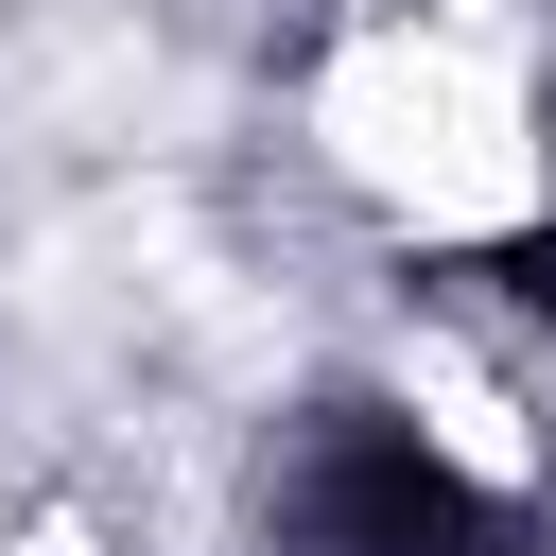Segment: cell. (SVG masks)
Listing matches in <instances>:
<instances>
[{"label": "cell", "instance_id": "obj_3", "mask_svg": "<svg viewBox=\"0 0 556 556\" xmlns=\"http://www.w3.org/2000/svg\"><path fill=\"white\" fill-rule=\"evenodd\" d=\"M35 556H87V539H70V521H52V539H35Z\"/></svg>", "mask_w": 556, "mask_h": 556}, {"label": "cell", "instance_id": "obj_1", "mask_svg": "<svg viewBox=\"0 0 556 556\" xmlns=\"http://www.w3.org/2000/svg\"><path fill=\"white\" fill-rule=\"evenodd\" d=\"M313 139H330V174L365 208L452 226V243L539 208V122H521L486 35H348L330 87H313Z\"/></svg>", "mask_w": 556, "mask_h": 556}, {"label": "cell", "instance_id": "obj_2", "mask_svg": "<svg viewBox=\"0 0 556 556\" xmlns=\"http://www.w3.org/2000/svg\"><path fill=\"white\" fill-rule=\"evenodd\" d=\"M400 400H417V434H434V452H452L469 486H521V469H539L521 400H504V382H486L469 348H400Z\"/></svg>", "mask_w": 556, "mask_h": 556}]
</instances>
